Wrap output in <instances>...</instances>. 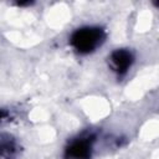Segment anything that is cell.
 <instances>
[{
    "label": "cell",
    "instance_id": "6da1fadb",
    "mask_svg": "<svg viewBox=\"0 0 159 159\" xmlns=\"http://www.w3.org/2000/svg\"><path fill=\"white\" fill-rule=\"evenodd\" d=\"M103 32L97 27H84L77 30L71 39L73 47L81 53L92 52L102 41Z\"/></svg>",
    "mask_w": 159,
    "mask_h": 159
},
{
    "label": "cell",
    "instance_id": "7a4b0ae2",
    "mask_svg": "<svg viewBox=\"0 0 159 159\" xmlns=\"http://www.w3.org/2000/svg\"><path fill=\"white\" fill-rule=\"evenodd\" d=\"M132 61V55L125 50H117L111 56L112 67L118 73H124L130 67Z\"/></svg>",
    "mask_w": 159,
    "mask_h": 159
},
{
    "label": "cell",
    "instance_id": "3957f363",
    "mask_svg": "<svg viewBox=\"0 0 159 159\" xmlns=\"http://www.w3.org/2000/svg\"><path fill=\"white\" fill-rule=\"evenodd\" d=\"M91 153V143L87 139L73 142L67 149V158L70 159H86Z\"/></svg>",
    "mask_w": 159,
    "mask_h": 159
}]
</instances>
